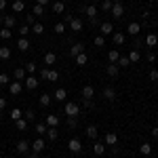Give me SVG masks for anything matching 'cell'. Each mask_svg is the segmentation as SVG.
Returning a JSON list of instances; mask_svg holds the SVG:
<instances>
[{
	"label": "cell",
	"mask_w": 158,
	"mask_h": 158,
	"mask_svg": "<svg viewBox=\"0 0 158 158\" xmlns=\"http://www.w3.org/2000/svg\"><path fill=\"white\" fill-rule=\"evenodd\" d=\"M63 112H65L70 118H78V114H80V106H78L76 101H65V106H63Z\"/></svg>",
	"instance_id": "obj_1"
},
{
	"label": "cell",
	"mask_w": 158,
	"mask_h": 158,
	"mask_svg": "<svg viewBox=\"0 0 158 158\" xmlns=\"http://www.w3.org/2000/svg\"><path fill=\"white\" fill-rule=\"evenodd\" d=\"M101 97L106 99V101H116L118 93H116V89H114V86H106V89L101 91Z\"/></svg>",
	"instance_id": "obj_2"
},
{
	"label": "cell",
	"mask_w": 158,
	"mask_h": 158,
	"mask_svg": "<svg viewBox=\"0 0 158 158\" xmlns=\"http://www.w3.org/2000/svg\"><path fill=\"white\" fill-rule=\"evenodd\" d=\"M112 17H114V19H120L122 15H124V6H122L120 2H114V4H112Z\"/></svg>",
	"instance_id": "obj_3"
},
{
	"label": "cell",
	"mask_w": 158,
	"mask_h": 158,
	"mask_svg": "<svg viewBox=\"0 0 158 158\" xmlns=\"http://www.w3.org/2000/svg\"><path fill=\"white\" fill-rule=\"evenodd\" d=\"M40 76H42L44 80H51V82H55V80L59 78V72H57V70H49V68H47V70H42V74H40Z\"/></svg>",
	"instance_id": "obj_4"
},
{
	"label": "cell",
	"mask_w": 158,
	"mask_h": 158,
	"mask_svg": "<svg viewBox=\"0 0 158 158\" xmlns=\"http://www.w3.org/2000/svg\"><path fill=\"white\" fill-rule=\"evenodd\" d=\"M68 148H70V152L78 154V152L82 150V143H80V139H78V137H74V139H70V141H68Z\"/></svg>",
	"instance_id": "obj_5"
},
{
	"label": "cell",
	"mask_w": 158,
	"mask_h": 158,
	"mask_svg": "<svg viewBox=\"0 0 158 158\" xmlns=\"http://www.w3.org/2000/svg\"><path fill=\"white\" fill-rule=\"evenodd\" d=\"M82 27H85V21L78 19V17H74L72 21H70V30L72 32H82Z\"/></svg>",
	"instance_id": "obj_6"
},
{
	"label": "cell",
	"mask_w": 158,
	"mask_h": 158,
	"mask_svg": "<svg viewBox=\"0 0 158 158\" xmlns=\"http://www.w3.org/2000/svg\"><path fill=\"white\" fill-rule=\"evenodd\" d=\"M80 95H82V99H93L95 97V89H93L91 85H85L82 91H80Z\"/></svg>",
	"instance_id": "obj_7"
},
{
	"label": "cell",
	"mask_w": 158,
	"mask_h": 158,
	"mask_svg": "<svg viewBox=\"0 0 158 158\" xmlns=\"http://www.w3.org/2000/svg\"><path fill=\"white\" fill-rule=\"evenodd\" d=\"M99 27H101V36H112L114 34V25L110 23V21H103Z\"/></svg>",
	"instance_id": "obj_8"
},
{
	"label": "cell",
	"mask_w": 158,
	"mask_h": 158,
	"mask_svg": "<svg viewBox=\"0 0 158 158\" xmlns=\"http://www.w3.org/2000/svg\"><path fill=\"white\" fill-rule=\"evenodd\" d=\"M127 32H129L131 36H137V34L141 32V23H137V21H131V23L127 25Z\"/></svg>",
	"instance_id": "obj_9"
},
{
	"label": "cell",
	"mask_w": 158,
	"mask_h": 158,
	"mask_svg": "<svg viewBox=\"0 0 158 158\" xmlns=\"http://www.w3.org/2000/svg\"><path fill=\"white\" fill-rule=\"evenodd\" d=\"M80 53H85V42H74L72 49H70V55L76 57V55H80Z\"/></svg>",
	"instance_id": "obj_10"
},
{
	"label": "cell",
	"mask_w": 158,
	"mask_h": 158,
	"mask_svg": "<svg viewBox=\"0 0 158 158\" xmlns=\"http://www.w3.org/2000/svg\"><path fill=\"white\" fill-rule=\"evenodd\" d=\"M21 91H23V85H21L19 80H15V82L9 85V93H11V95H19Z\"/></svg>",
	"instance_id": "obj_11"
},
{
	"label": "cell",
	"mask_w": 158,
	"mask_h": 158,
	"mask_svg": "<svg viewBox=\"0 0 158 158\" xmlns=\"http://www.w3.org/2000/svg\"><path fill=\"white\" fill-rule=\"evenodd\" d=\"M23 86H25V89H30V91H34V89H38V80L34 78V76H25Z\"/></svg>",
	"instance_id": "obj_12"
},
{
	"label": "cell",
	"mask_w": 158,
	"mask_h": 158,
	"mask_svg": "<svg viewBox=\"0 0 158 158\" xmlns=\"http://www.w3.org/2000/svg\"><path fill=\"white\" fill-rule=\"evenodd\" d=\"M2 23H4V27L13 30L17 25V19H15V15H6V17H2Z\"/></svg>",
	"instance_id": "obj_13"
},
{
	"label": "cell",
	"mask_w": 158,
	"mask_h": 158,
	"mask_svg": "<svg viewBox=\"0 0 158 158\" xmlns=\"http://www.w3.org/2000/svg\"><path fill=\"white\" fill-rule=\"evenodd\" d=\"M15 150H17L19 154H27V152H30V143H27L25 139H21V141H17V146H15Z\"/></svg>",
	"instance_id": "obj_14"
},
{
	"label": "cell",
	"mask_w": 158,
	"mask_h": 158,
	"mask_svg": "<svg viewBox=\"0 0 158 158\" xmlns=\"http://www.w3.org/2000/svg\"><path fill=\"white\" fill-rule=\"evenodd\" d=\"M116 143H118V135L114 133V131L106 133V146H116Z\"/></svg>",
	"instance_id": "obj_15"
},
{
	"label": "cell",
	"mask_w": 158,
	"mask_h": 158,
	"mask_svg": "<svg viewBox=\"0 0 158 158\" xmlns=\"http://www.w3.org/2000/svg\"><path fill=\"white\" fill-rule=\"evenodd\" d=\"M118 70H120V68H118L116 63H108V68H106V74H108L110 78H116V76H118Z\"/></svg>",
	"instance_id": "obj_16"
},
{
	"label": "cell",
	"mask_w": 158,
	"mask_h": 158,
	"mask_svg": "<svg viewBox=\"0 0 158 158\" xmlns=\"http://www.w3.org/2000/svg\"><path fill=\"white\" fill-rule=\"evenodd\" d=\"M82 13H85L89 19H93V17H97V6L95 4H89L86 9H82Z\"/></svg>",
	"instance_id": "obj_17"
},
{
	"label": "cell",
	"mask_w": 158,
	"mask_h": 158,
	"mask_svg": "<svg viewBox=\"0 0 158 158\" xmlns=\"http://www.w3.org/2000/svg\"><path fill=\"white\" fill-rule=\"evenodd\" d=\"M124 34H122V32H114V34H112V40H114V44H116V47H120V44H124Z\"/></svg>",
	"instance_id": "obj_18"
},
{
	"label": "cell",
	"mask_w": 158,
	"mask_h": 158,
	"mask_svg": "<svg viewBox=\"0 0 158 158\" xmlns=\"http://www.w3.org/2000/svg\"><path fill=\"white\" fill-rule=\"evenodd\" d=\"M53 99H55V101H65V99H68V91H65V89H57L55 95H53Z\"/></svg>",
	"instance_id": "obj_19"
},
{
	"label": "cell",
	"mask_w": 158,
	"mask_h": 158,
	"mask_svg": "<svg viewBox=\"0 0 158 158\" xmlns=\"http://www.w3.org/2000/svg\"><path fill=\"white\" fill-rule=\"evenodd\" d=\"M44 124H47V127H57V124H59V116H57V114H49L47 120H44Z\"/></svg>",
	"instance_id": "obj_20"
},
{
	"label": "cell",
	"mask_w": 158,
	"mask_h": 158,
	"mask_svg": "<svg viewBox=\"0 0 158 158\" xmlns=\"http://www.w3.org/2000/svg\"><path fill=\"white\" fill-rule=\"evenodd\" d=\"M47 137H49V141H57V137H59L57 127H49V129H47Z\"/></svg>",
	"instance_id": "obj_21"
},
{
	"label": "cell",
	"mask_w": 158,
	"mask_h": 158,
	"mask_svg": "<svg viewBox=\"0 0 158 158\" xmlns=\"http://www.w3.org/2000/svg\"><path fill=\"white\" fill-rule=\"evenodd\" d=\"M103 152H106V143H101V141H95V143H93V154H95V156H101Z\"/></svg>",
	"instance_id": "obj_22"
},
{
	"label": "cell",
	"mask_w": 158,
	"mask_h": 158,
	"mask_svg": "<svg viewBox=\"0 0 158 158\" xmlns=\"http://www.w3.org/2000/svg\"><path fill=\"white\" fill-rule=\"evenodd\" d=\"M85 131H86V137H91V139H97L99 131H97V127H95V124H89Z\"/></svg>",
	"instance_id": "obj_23"
},
{
	"label": "cell",
	"mask_w": 158,
	"mask_h": 158,
	"mask_svg": "<svg viewBox=\"0 0 158 158\" xmlns=\"http://www.w3.org/2000/svg\"><path fill=\"white\" fill-rule=\"evenodd\" d=\"M74 61H76V65H80V68H82V65L89 63V57H86V53H80V55H76V57H74Z\"/></svg>",
	"instance_id": "obj_24"
},
{
	"label": "cell",
	"mask_w": 158,
	"mask_h": 158,
	"mask_svg": "<svg viewBox=\"0 0 158 158\" xmlns=\"http://www.w3.org/2000/svg\"><path fill=\"white\" fill-rule=\"evenodd\" d=\"M17 49L19 51H30V40H27V38H19V40H17Z\"/></svg>",
	"instance_id": "obj_25"
},
{
	"label": "cell",
	"mask_w": 158,
	"mask_h": 158,
	"mask_svg": "<svg viewBox=\"0 0 158 158\" xmlns=\"http://www.w3.org/2000/svg\"><path fill=\"white\" fill-rule=\"evenodd\" d=\"M47 129H49V127H47L44 122H36V124H34V131H36L38 135H47Z\"/></svg>",
	"instance_id": "obj_26"
},
{
	"label": "cell",
	"mask_w": 158,
	"mask_h": 158,
	"mask_svg": "<svg viewBox=\"0 0 158 158\" xmlns=\"http://www.w3.org/2000/svg\"><path fill=\"white\" fill-rule=\"evenodd\" d=\"M38 101H40V106H42V108H49V106H51V95H49V93H42Z\"/></svg>",
	"instance_id": "obj_27"
},
{
	"label": "cell",
	"mask_w": 158,
	"mask_h": 158,
	"mask_svg": "<svg viewBox=\"0 0 158 158\" xmlns=\"http://www.w3.org/2000/svg\"><path fill=\"white\" fill-rule=\"evenodd\" d=\"M25 76H27V72H25L23 68H15V80H25Z\"/></svg>",
	"instance_id": "obj_28"
},
{
	"label": "cell",
	"mask_w": 158,
	"mask_h": 158,
	"mask_svg": "<svg viewBox=\"0 0 158 158\" xmlns=\"http://www.w3.org/2000/svg\"><path fill=\"white\" fill-rule=\"evenodd\" d=\"M139 152H141V154H143V156H150V154H152V143H141V146H139Z\"/></svg>",
	"instance_id": "obj_29"
},
{
	"label": "cell",
	"mask_w": 158,
	"mask_h": 158,
	"mask_svg": "<svg viewBox=\"0 0 158 158\" xmlns=\"http://www.w3.org/2000/svg\"><path fill=\"white\" fill-rule=\"evenodd\" d=\"M146 44H148V47H156V44H158V36H156V34H148V36H146Z\"/></svg>",
	"instance_id": "obj_30"
},
{
	"label": "cell",
	"mask_w": 158,
	"mask_h": 158,
	"mask_svg": "<svg viewBox=\"0 0 158 158\" xmlns=\"http://www.w3.org/2000/svg\"><path fill=\"white\" fill-rule=\"evenodd\" d=\"M0 59L2 61L11 59V49H9V47H0Z\"/></svg>",
	"instance_id": "obj_31"
},
{
	"label": "cell",
	"mask_w": 158,
	"mask_h": 158,
	"mask_svg": "<svg viewBox=\"0 0 158 158\" xmlns=\"http://www.w3.org/2000/svg\"><path fill=\"white\" fill-rule=\"evenodd\" d=\"M17 32L21 34V38H25L27 34H30V32H32V27H30L27 23H23V25H19V27H17Z\"/></svg>",
	"instance_id": "obj_32"
},
{
	"label": "cell",
	"mask_w": 158,
	"mask_h": 158,
	"mask_svg": "<svg viewBox=\"0 0 158 158\" xmlns=\"http://www.w3.org/2000/svg\"><path fill=\"white\" fill-rule=\"evenodd\" d=\"M32 150H34V152H42V150H44V139H36V141L32 143Z\"/></svg>",
	"instance_id": "obj_33"
},
{
	"label": "cell",
	"mask_w": 158,
	"mask_h": 158,
	"mask_svg": "<svg viewBox=\"0 0 158 158\" xmlns=\"http://www.w3.org/2000/svg\"><path fill=\"white\" fill-rule=\"evenodd\" d=\"M55 61H57V55H55L53 51H49V53L44 55V63H49V65H53Z\"/></svg>",
	"instance_id": "obj_34"
},
{
	"label": "cell",
	"mask_w": 158,
	"mask_h": 158,
	"mask_svg": "<svg viewBox=\"0 0 158 158\" xmlns=\"http://www.w3.org/2000/svg\"><path fill=\"white\" fill-rule=\"evenodd\" d=\"M139 59H141V55H139V51H137V49H133L131 53H129V61H131V63H137Z\"/></svg>",
	"instance_id": "obj_35"
},
{
	"label": "cell",
	"mask_w": 158,
	"mask_h": 158,
	"mask_svg": "<svg viewBox=\"0 0 158 158\" xmlns=\"http://www.w3.org/2000/svg\"><path fill=\"white\" fill-rule=\"evenodd\" d=\"M118 57H120V53H118L116 49H112V51L108 53V59H110V63H116V61H118Z\"/></svg>",
	"instance_id": "obj_36"
},
{
	"label": "cell",
	"mask_w": 158,
	"mask_h": 158,
	"mask_svg": "<svg viewBox=\"0 0 158 158\" xmlns=\"http://www.w3.org/2000/svg\"><path fill=\"white\" fill-rule=\"evenodd\" d=\"M63 11H65V4H63V2H53V13L61 15Z\"/></svg>",
	"instance_id": "obj_37"
},
{
	"label": "cell",
	"mask_w": 158,
	"mask_h": 158,
	"mask_svg": "<svg viewBox=\"0 0 158 158\" xmlns=\"http://www.w3.org/2000/svg\"><path fill=\"white\" fill-rule=\"evenodd\" d=\"M116 65H118V68H129V65H131V61H129V57H118V61H116Z\"/></svg>",
	"instance_id": "obj_38"
},
{
	"label": "cell",
	"mask_w": 158,
	"mask_h": 158,
	"mask_svg": "<svg viewBox=\"0 0 158 158\" xmlns=\"http://www.w3.org/2000/svg\"><path fill=\"white\" fill-rule=\"evenodd\" d=\"M23 9H25L23 0H15V2H13V11H15V13H21Z\"/></svg>",
	"instance_id": "obj_39"
},
{
	"label": "cell",
	"mask_w": 158,
	"mask_h": 158,
	"mask_svg": "<svg viewBox=\"0 0 158 158\" xmlns=\"http://www.w3.org/2000/svg\"><path fill=\"white\" fill-rule=\"evenodd\" d=\"M11 118H13V120H19V118H23V112H21L19 108H13V110H11Z\"/></svg>",
	"instance_id": "obj_40"
},
{
	"label": "cell",
	"mask_w": 158,
	"mask_h": 158,
	"mask_svg": "<svg viewBox=\"0 0 158 158\" xmlns=\"http://www.w3.org/2000/svg\"><path fill=\"white\" fill-rule=\"evenodd\" d=\"M11 36H13V32L9 27H2V30H0V38H2V40H9Z\"/></svg>",
	"instance_id": "obj_41"
},
{
	"label": "cell",
	"mask_w": 158,
	"mask_h": 158,
	"mask_svg": "<svg viewBox=\"0 0 158 158\" xmlns=\"http://www.w3.org/2000/svg\"><path fill=\"white\" fill-rule=\"evenodd\" d=\"M112 4H114L112 0H103V2H101V11H103V13H110V11H112Z\"/></svg>",
	"instance_id": "obj_42"
},
{
	"label": "cell",
	"mask_w": 158,
	"mask_h": 158,
	"mask_svg": "<svg viewBox=\"0 0 158 158\" xmlns=\"http://www.w3.org/2000/svg\"><path fill=\"white\" fill-rule=\"evenodd\" d=\"M32 32H34L36 36H40V34L44 32V25H42V23H34V25H32Z\"/></svg>",
	"instance_id": "obj_43"
},
{
	"label": "cell",
	"mask_w": 158,
	"mask_h": 158,
	"mask_svg": "<svg viewBox=\"0 0 158 158\" xmlns=\"http://www.w3.org/2000/svg\"><path fill=\"white\" fill-rule=\"evenodd\" d=\"M53 32H55V34H63V32H65V23H63V21H59V23H55V27H53Z\"/></svg>",
	"instance_id": "obj_44"
},
{
	"label": "cell",
	"mask_w": 158,
	"mask_h": 158,
	"mask_svg": "<svg viewBox=\"0 0 158 158\" xmlns=\"http://www.w3.org/2000/svg\"><path fill=\"white\" fill-rule=\"evenodd\" d=\"M15 124H17V129H19V131H25V129H27V120H25V118L15 120Z\"/></svg>",
	"instance_id": "obj_45"
},
{
	"label": "cell",
	"mask_w": 158,
	"mask_h": 158,
	"mask_svg": "<svg viewBox=\"0 0 158 158\" xmlns=\"http://www.w3.org/2000/svg\"><path fill=\"white\" fill-rule=\"evenodd\" d=\"M23 118H25L27 122H32L34 118H36V114H34V110H25V112H23Z\"/></svg>",
	"instance_id": "obj_46"
},
{
	"label": "cell",
	"mask_w": 158,
	"mask_h": 158,
	"mask_svg": "<svg viewBox=\"0 0 158 158\" xmlns=\"http://www.w3.org/2000/svg\"><path fill=\"white\" fill-rule=\"evenodd\" d=\"M25 72L27 74H34L36 72V63H34V61H30V63H25V68H23Z\"/></svg>",
	"instance_id": "obj_47"
},
{
	"label": "cell",
	"mask_w": 158,
	"mask_h": 158,
	"mask_svg": "<svg viewBox=\"0 0 158 158\" xmlns=\"http://www.w3.org/2000/svg\"><path fill=\"white\" fill-rule=\"evenodd\" d=\"M34 17H40V15H44V6H40V4H34Z\"/></svg>",
	"instance_id": "obj_48"
},
{
	"label": "cell",
	"mask_w": 158,
	"mask_h": 158,
	"mask_svg": "<svg viewBox=\"0 0 158 158\" xmlns=\"http://www.w3.org/2000/svg\"><path fill=\"white\" fill-rule=\"evenodd\" d=\"M25 23L30 25V27L36 23V21H34V13H27V15H25Z\"/></svg>",
	"instance_id": "obj_49"
},
{
	"label": "cell",
	"mask_w": 158,
	"mask_h": 158,
	"mask_svg": "<svg viewBox=\"0 0 158 158\" xmlns=\"http://www.w3.org/2000/svg\"><path fill=\"white\" fill-rule=\"evenodd\" d=\"M93 42H95V47H103V44H106V38H103V36H95Z\"/></svg>",
	"instance_id": "obj_50"
},
{
	"label": "cell",
	"mask_w": 158,
	"mask_h": 158,
	"mask_svg": "<svg viewBox=\"0 0 158 158\" xmlns=\"http://www.w3.org/2000/svg\"><path fill=\"white\" fill-rule=\"evenodd\" d=\"M0 85H11V78L6 74H0Z\"/></svg>",
	"instance_id": "obj_51"
},
{
	"label": "cell",
	"mask_w": 158,
	"mask_h": 158,
	"mask_svg": "<svg viewBox=\"0 0 158 158\" xmlns=\"http://www.w3.org/2000/svg\"><path fill=\"white\" fill-rule=\"evenodd\" d=\"M68 127H70V129H76V127H78V120H76V118H70V116H68Z\"/></svg>",
	"instance_id": "obj_52"
},
{
	"label": "cell",
	"mask_w": 158,
	"mask_h": 158,
	"mask_svg": "<svg viewBox=\"0 0 158 158\" xmlns=\"http://www.w3.org/2000/svg\"><path fill=\"white\" fill-rule=\"evenodd\" d=\"M150 80H158V70H150Z\"/></svg>",
	"instance_id": "obj_53"
},
{
	"label": "cell",
	"mask_w": 158,
	"mask_h": 158,
	"mask_svg": "<svg viewBox=\"0 0 158 158\" xmlns=\"http://www.w3.org/2000/svg\"><path fill=\"white\" fill-rule=\"evenodd\" d=\"M146 59L150 61V63H154V61H156V55H154V53H148V55H146Z\"/></svg>",
	"instance_id": "obj_54"
},
{
	"label": "cell",
	"mask_w": 158,
	"mask_h": 158,
	"mask_svg": "<svg viewBox=\"0 0 158 158\" xmlns=\"http://www.w3.org/2000/svg\"><path fill=\"white\" fill-rule=\"evenodd\" d=\"M112 154H114V156H118V154H120V148H118V143H116V146H112Z\"/></svg>",
	"instance_id": "obj_55"
},
{
	"label": "cell",
	"mask_w": 158,
	"mask_h": 158,
	"mask_svg": "<svg viewBox=\"0 0 158 158\" xmlns=\"http://www.w3.org/2000/svg\"><path fill=\"white\" fill-rule=\"evenodd\" d=\"M27 156H30V158H38V156H40V152H34V150H30V152H27Z\"/></svg>",
	"instance_id": "obj_56"
},
{
	"label": "cell",
	"mask_w": 158,
	"mask_h": 158,
	"mask_svg": "<svg viewBox=\"0 0 158 158\" xmlns=\"http://www.w3.org/2000/svg\"><path fill=\"white\" fill-rule=\"evenodd\" d=\"M4 108H6V99H4V97H0V112H2Z\"/></svg>",
	"instance_id": "obj_57"
},
{
	"label": "cell",
	"mask_w": 158,
	"mask_h": 158,
	"mask_svg": "<svg viewBox=\"0 0 158 158\" xmlns=\"http://www.w3.org/2000/svg\"><path fill=\"white\" fill-rule=\"evenodd\" d=\"M4 9H6V0H0V13L4 11Z\"/></svg>",
	"instance_id": "obj_58"
},
{
	"label": "cell",
	"mask_w": 158,
	"mask_h": 158,
	"mask_svg": "<svg viewBox=\"0 0 158 158\" xmlns=\"http://www.w3.org/2000/svg\"><path fill=\"white\" fill-rule=\"evenodd\" d=\"M36 4H40V6H47V4H49V0H36Z\"/></svg>",
	"instance_id": "obj_59"
},
{
	"label": "cell",
	"mask_w": 158,
	"mask_h": 158,
	"mask_svg": "<svg viewBox=\"0 0 158 158\" xmlns=\"http://www.w3.org/2000/svg\"><path fill=\"white\" fill-rule=\"evenodd\" d=\"M152 135H154V137L158 139V127H154V129H152Z\"/></svg>",
	"instance_id": "obj_60"
},
{
	"label": "cell",
	"mask_w": 158,
	"mask_h": 158,
	"mask_svg": "<svg viewBox=\"0 0 158 158\" xmlns=\"http://www.w3.org/2000/svg\"><path fill=\"white\" fill-rule=\"evenodd\" d=\"M150 2H154V0H150Z\"/></svg>",
	"instance_id": "obj_61"
},
{
	"label": "cell",
	"mask_w": 158,
	"mask_h": 158,
	"mask_svg": "<svg viewBox=\"0 0 158 158\" xmlns=\"http://www.w3.org/2000/svg\"><path fill=\"white\" fill-rule=\"evenodd\" d=\"M156 23H158V19H156Z\"/></svg>",
	"instance_id": "obj_62"
},
{
	"label": "cell",
	"mask_w": 158,
	"mask_h": 158,
	"mask_svg": "<svg viewBox=\"0 0 158 158\" xmlns=\"http://www.w3.org/2000/svg\"><path fill=\"white\" fill-rule=\"evenodd\" d=\"M0 114H2V112H0Z\"/></svg>",
	"instance_id": "obj_63"
}]
</instances>
